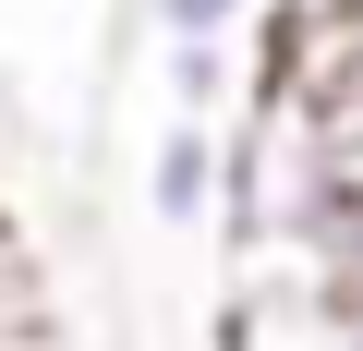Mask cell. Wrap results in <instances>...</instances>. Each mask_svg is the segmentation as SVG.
<instances>
[{
	"label": "cell",
	"mask_w": 363,
	"mask_h": 351,
	"mask_svg": "<svg viewBox=\"0 0 363 351\" xmlns=\"http://www.w3.org/2000/svg\"><path fill=\"white\" fill-rule=\"evenodd\" d=\"M339 194H351V169H339V145H327L303 73L267 61V73H255V109L218 133V230H230V255L291 267V255L327 230Z\"/></svg>",
	"instance_id": "1"
},
{
	"label": "cell",
	"mask_w": 363,
	"mask_h": 351,
	"mask_svg": "<svg viewBox=\"0 0 363 351\" xmlns=\"http://www.w3.org/2000/svg\"><path fill=\"white\" fill-rule=\"evenodd\" d=\"M145 218L157 230H206L218 218V121L206 109H169V133L145 157Z\"/></svg>",
	"instance_id": "2"
},
{
	"label": "cell",
	"mask_w": 363,
	"mask_h": 351,
	"mask_svg": "<svg viewBox=\"0 0 363 351\" xmlns=\"http://www.w3.org/2000/svg\"><path fill=\"white\" fill-rule=\"evenodd\" d=\"M291 267H303V279H315L327 303H351V315H363V182H351V194L327 206V230H315V243H303Z\"/></svg>",
	"instance_id": "3"
},
{
	"label": "cell",
	"mask_w": 363,
	"mask_h": 351,
	"mask_svg": "<svg viewBox=\"0 0 363 351\" xmlns=\"http://www.w3.org/2000/svg\"><path fill=\"white\" fill-rule=\"evenodd\" d=\"M145 25H157V49H230L255 25V0H145Z\"/></svg>",
	"instance_id": "4"
},
{
	"label": "cell",
	"mask_w": 363,
	"mask_h": 351,
	"mask_svg": "<svg viewBox=\"0 0 363 351\" xmlns=\"http://www.w3.org/2000/svg\"><path fill=\"white\" fill-rule=\"evenodd\" d=\"M157 61H169V97H182V109L218 121V97H230V49H157Z\"/></svg>",
	"instance_id": "5"
},
{
	"label": "cell",
	"mask_w": 363,
	"mask_h": 351,
	"mask_svg": "<svg viewBox=\"0 0 363 351\" xmlns=\"http://www.w3.org/2000/svg\"><path fill=\"white\" fill-rule=\"evenodd\" d=\"M0 315H13V230H0Z\"/></svg>",
	"instance_id": "6"
},
{
	"label": "cell",
	"mask_w": 363,
	"mask_h": 351,
	"mask_svg": "<svg viewBox=\"0 0 363 351\" xmlns=\"http://www.w3.org/2000/svg\"><path fill=\"white\" fill-rule=\"evenodd\" d=\"M339 13H363V0H339Z\"/></svg>",
	"instance_id": "7"
}]
</instances>
